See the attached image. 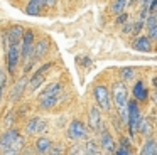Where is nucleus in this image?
<instances>
[{
	"mask_svg": "<svg viewBox=\"0 0 157 155\" xmlns=\"http://www.w3.org/2000/svg\"><path fill=\"white\" fill-rule=\"evenodd\" d=\"M48 7H56V0H46Z\"/></svg>",
	"mask_w": 157,
	"mask_h": 155,
	"instance_id": "37",
	"label": "nucleus"
},
{
	"mask_svg": "<svg viewBox=\"0 0 157 155\" xmlns=\"http://www.w3.org/2000/svg\"><path fill=\"white\" fill-rule=\"evenodd\" d=\"M133 49L139 51V52H149L150 49H152V46H150V39L147 36H140L137 37L135 40H133Z\"/></svg>",
	"mask_w": 157,
	"mask_h": 155,
	"instance_id": "15",
	"label": "nucleus"
},
{
	"mask_svg": "<svg viewBox=\"0 0 157 155\" xmlns=\"http://www.w3.org/2000/svg\"><path fill=\"white\" fill-rule=\"evenodd\" d=\"M34 39H36L34 30L32 29L24 30L22 40H21V61L22 62H27L31 59V52H32V47H34Z\"/></svg>",
	"mask_w": 157,
	"mask_h": 155,
	"instance_id": "4",
	"label": "nucleus"
},
{
	"mask_svg": "<svg viewBox=\"0 0 157 155\" xmlns=\"http://www.w3.org/2000/svg\"><path fill=\"white\" fill-rule=\"evenodd\" d=\"M115 155H133L132 143H130L128 138H125V137L120 138V145L115 147Z\"/></svg>",
	"mask_w": 157,
	"mask_h": 155,
	"instance_id": "18",
	"label": "nucleus"
},
{
	"mask_svg": "<svg viewBox=\"0 0 157 155\" xmlns=\"http://www.w3.org/2000/svg\"><path fill=\"white\" fill-rule=\"evenodd\" d=\"M112 96H113V104L117 106L118 116L122 118L123 123H127L128 111H127V103H128V93H127L125 83H115L112 88Z\"/></svg>",
	"mask_w": 157,
	"mask_h": 155,
	"instance_id": "1",
	"label": "nucleus"
},
{
	"mask_svg": "<svg viewBox=\"0 0 157 155\" xmlns=\"http://www.w3.org/2000/svg\"><path fill=\"white\" fill-rule=\"evenodd\" d=\"M149 2H150V0H140V3H142V5H147Z\"/></svg>",
	"mask_w": 157,
	"mask_h": 155,
	"instance_id": "38",
	"label": "nucleus"
},
{
	"mask_svg": "<svg viewBox=\"0 0 157 155\" xmlns=\"http://www.w3.org/2000/svg\"><path fill=\"white\" fill-rule=\"evenodd\" d=\"M24 147H25V138L22 137L21 133H19L17 137H15L14 140H12V143H10V147H9V148H10L12 152H15V153L21 155V152L24 150Z\"/></svg>",
	"mask_w": 157,
	"mask_h": 155,
	"instance_id": "22",
	"label": "nucleus"
},
{
	"mask_svg": "<svg viewBox=\"0 0 157 155\" xmlns=\"http://www.w3.org/2000/svg\"><path fill=\"white\" fill-rule=\"evenodd\" d=\"M66 135H68V138L73 140V142L85 140V138L88 137V128H86V125L83 123L81 120H73L71 123L68 125Z\"/></svg>",
	"mask_w": 157,
	"mask_h": 155,
	"instance_id": "5",
	"label": "nucleus"
},
{
	"mask_svg": "<svg viewBox=\"0 0 157 155\" xmlns=\"http://www.w3.org/2000/svg\"><path fill=\"white\" fill-rule=\"evenodd\" d=\"M115 140H113L112 133H110L106 128H101L100 130V148L106 153H113L115 152Z\"/></svg>",
	"mask_w": 157,
	"mask_h": 155,
	"instance_id": "7",
	"label": "nucleus"
},
{
	"mask_svg": "<svg viewBox=\"0 0 157 155\" xmlns=\"http://www.w3.org/2000/svg\"><path fill=\"white\" fill-rule=\"evenodd\" d=\"M88 127L93 131H100L101 130V113H100L98 106H91L88 113Z\"/></svg>",
	"mask_w": 157,
	"mask_h": 155,
	"instance_id": "8",
	"label": "nucleus"
},
{
	"mask_svg": "<svg viewBox=\"0 0 157 155\" xmlns=\"http://www.w3.org/2000/svg\"><path fill=\"white\" fill-rule=\"evenodd\" d=\"M145 27H147V37L150 40H157V10L147 17Z\"/></svg>",
	"mask_w": 157,
	"mask_h": 155,
	"instance_id": "13",
	"label": "nucleus"
},
{
	"mask_svg": "<svg viewBox=\"0 0 157 155\" xmlns=\"http://www.w3.org/2000/svg\"><path fill=\"white\" fill-rule=\"evenodd\" d=\"M5 84H7V78H5V74L0 71V101H2V94H4Z\"/></svg>",
	"mask_w": 157,
	"mask_h": 155,
	"instance_id": "31",
	"label": "nucleus"
},
{
	"mask_svg": "<svg viewBox=\"0 0 157 155\" xmlns=\"http://www.w3.org/2000/svg\"><path fill=\"white\" fill-rule=\"evenodd\" d=\"M46 7H48L46 0H29L25 5V13L27 15H41Z\"/></svg>",
	"mask_w": 157,
	"mask_h": 155,
	"instance_id": "12",
	"label": "nucleus"
},
{
	"mask_svg": "<svg viewBox=\"0 0 157 155\" xmlns=\"http://www.w3.org/2000/svg\"><path fill=\"white\" fill-rule=\"evenodd\" d=\"M63 89H64V86H63L61 83H51L48 84V86L44 88V89L39 93L37 100H41V98H51V96H59V94L63 93Z\"/></svg>",
	"mask_w": 157,
	"mask_h": 155,
	"instance_id": "11",
	"label": "nucleus"
},
{
	"mask_svg": "<svg viewBox=\"0 0 157 155\" xmlns=\"http://www.w3.org/2000/svg\"><path fill=\"white\" fill-rule=\"evenodd\" d=\"M127 111H128V118H127L128 133H130V137H135L137 130H139V121H140V118H142L137 101H128V103H127Z\"/></svg>",
	"mask_w": 157,
	"mask_h": 155,
	"instance_id": "2",
	"label": "nucleus"
},
{
	"mask_svg": "<svg viewBox=\"0 0 157 155\" xmlns=\"http://www.w3.org/2000/svg\"><path fill=\"white\" fill-rule=\"evenodd\" d=\"M83 155H100V147L95 140H88L83 147Z\"/></svg>",
	"mask_w": 157,
	"mask_h": 155,
	"instance_id": "23",
	"label": "nucleus"
},
{
	"mask_svg": "<svg viewBox=\"0 0 157 155\" xmlns=\"http://www.w3.org/2000/svg\"><path fill=\"white\" fill-rule=\"evenodd\" d=\"M127 20H128V13L122 12V13H118V15H117V20H115V22L120 25V24H125Z\"/></svg>",
	"mask_w": 157,
	"mask_h": 155,
	"instance_id": "33",
	"label": "nucleus"
},
{
	"mask_svg": "<svg viewBox=\"0 0 157 155\" xmlns=\"http://www.w3.org/2000/svg\"><path fill=\"white\" fill-rule=\"evenodd\" d=\"M59 103V96H51V98H41L37 100V104L41 110H52Z\"/></svg>",
	"mask_w": 157,
	"mask_h": 155,
	"instance_id": "21",
	"label": "nucleus"
},
{
	"mask_svg": "<svg viewBox=\"0 0 157 155\" xmlns=\"http://www.w3.org/2000/svg\"><path fill=\"white\" fill-rule=\"evenodd\" d=\"M140 155H155V150H154V140H147L145 143H144Z\"/></svg>",
	"mask_w": 157,
	"mask_h": 155,
	"instance_id": "28",
	"label": "nucleus"
},
{
	"mask_svg": "<svg viewBox=\"0 0 157 155\" xmlns=\"http://www.w3.org/2000/svg\"><path fill=\"white\" fill-rule=\"evenodd\" d=\"M22 34H24V29H22L21 25H12L10 29L7 30L9 44H21V40H22Z\"/></svg>",
	"mask_w": 157,
	"mask_h": 155,
	"instance_id": "17",
	"label": "nucleus"
},
{
	"mask_svg": "<svg viewBox=\"0 0 157 155\" xmlns=\"http://www.w3.org/2000/svg\"><path fill=\"white\" fill-rule=\"evenodd\" d=\"M48 47H49V42H48V39H39L37 42L34 44V47H32L31 59H34V61H39V59H42V57L46 56V52H48Z\"/></svg>",
	"mask_w": 157,
	"mask_h": 155,
	"instance_id": "9",
	"label": "nucleus"
},
{
	"mask_svg": "<svg viewBox=\"0 0 157 155\" xmlns=\"http://www.w3.org/2000/svg\"><path fill=\"white\" fill-rule=\"evenodd\" d=\"M63 153H64V147L61 143H51L46 155H63Z\"/></svg>",
	"mask_w": 157,
	"mask_h": 155,
	"instance_id": "27",
	"label": "nucleus"
},
{
	"mask_svg": "<svg viewBox=\"0 0 157 155\" xmlns=\"http://www.w3.org/2000/svg\"><path fill=\"white\" fill-rule=\"evenodd\" d=\"M147 96H149V93H147V88L144 86L142 81H137L135 86H133V98H135L137 101H145Z\"/></svg>",
	"mask_w": 157,
	"mask_h": 155,
	"instance_id": "19",
	"label": "nucleus"
},
{
	"mask_svg": "<svg viewBox=\"0 0 157 155\" xmlns=\"http://www.w3.org/2000/svg\"><path fill=\"white\" fill-rule=\"evenodd\" d=\"M44 81H46V74H41V73H37V71H36V73L32 74V78L27 81V88H25V89L31 91V93H34V91L37 89V88L41 86Z\"/></svg>",
	"mask_w": 157,
	"mask_h": 155,
	"instance_id": "16",
	"label": "nucleus"
},
{
	"mask_svg": "<svg viewBox=\"0 0 157 155\" xmlns=\"http://www.w3.org/2000/svg\"><path fill=\"white\" fill-rule=\"evenodd\" d=\"M46 130H48V121H46V120H41V118H39L37 128H36V133H44Z\"/></svg>",
	"mask_w": 157,
	"mask_h": 155,
	"instance_id": "30",
	"label": "nucleus"
},
{
	"mask_svg": "<svg viewBox=\"0 0 157 155\" xmlns=\"http://www.w3.org/2000/svg\"><path fill=\"white\" fill-rule=\"evenodd\" d=\"M37 121H39V118L36 116V118H31V120L25 123V133L27 135H36V128H37Z\"/></svg>",
	"mask_w": 157,
	"mask_h": 155,
	"instance_id": "25",
	"label": "nucleus"
},
{
	"mask_svg": "<svg viewBox=\"0 0 157 155\" xmlns=\"http://www.w3.org/2000/svg\"><path fill=\"white\" fill-rule=\"evenodd\" d=\"M27 81H29L27 79V74H24V76H22L21 79L14 84V88H12V91H10V101H12V103H15V101L22 96V93H24L25 88H27Z\"/></svg>",
	"mask_w": 157,
	"mask_h": 155,
	"instance_id": "10",
	"label": "nucleus"
},
{
	"mask_svg": "<svg viewBox=\"0 0 157 155\" xmlns=\"http://www.w3.org/2000/svg\"><path fill=\"white\" fill-rule=\"evenodd\" d=\"M5 54H7L9 73L14 74L15 67H17L19 62H21V44H9V49L5 51Z\"/></svg>",
	"mask_w": 157,
	"mask_h": 155,
	"instance_id": "6",
	"label": "nucleus"
},
{
	"mask_svg": "<svg viewBox=\"0 0 157 155\" xmlns=\"http://www.w3.org/2000/svg\"><path fill=\"white\" fill-rule=\"evenodd\" d=\"M154 150H155V155H157V140L154 142Z\"/></svg>",
	"mask_w": 157,
	"mask_h": 155,
	"instance_id": "39",
	"label": "nucleus"
},
{
	"mask_svg": "<svg viewBox=\"0 0 157 155\" xmlns=\"http://www.w3.org/2000/svg\"><path fill=\"white\" fill-rule=\"evenodd\" d=\"M128 5V0H113L112 2V7H110V10H112L113 13H122L125 12V7Z\"/></svg>",
	"mask_w": 157,
	"mask_h": 155,
	"instance_id": "24",
	"label": "nucleus"
},
{
	"mask_svg": "<svg viewBox=\"0 0 157 155\" xmlns=\"http://www.w3.org/2000/svg\"><path fill=\"white\" fill-rule=\"evenodd\" d=\"M133 74H135V69H133V67H122V69H120V76H122L123 81H130L133 78Z\"/></svg>",
	"mask_w": 157,
	"mask_h": 155,
	"instance_id": "29",
	"label": "nucleus"
},
{
	"mask_svg": "<svg viewBox=\"0 0 157 155\" xmlns=\"http://www.w3.org/2000/svg\"><path fill=\"white\" fill-rule=\"evenodd\" d=\"M51 143L52 142L49 140L48 137H39L37 140H36V152L41 153V155H46L49 150V147H51Z\"/></svg>",
	"mask_w": 157,
	"mask_h": 155,
	"instance_id": "20",
	"label": "nucleus"
},
{
	"mask_svg": "<svg viewBox=\"0 0 157 155\" xmlns=\"http://www.w3.org/2000/svg\"><path fill=\"white\" fill-rule=\"evenodd\" d=\"M137 131H140L142 135H149V133H150V121L145 120V118H140V121H139V130H137Z\"/></svg>",
	"mask_w": 157,
	"mask_h": 155,
	"instance_id": "26",
	"label": "nucleus"
},
{
	"mask_svg": "<svg viewBox=\"0 0 157 155\" xmlns=\"http://www.w3.org/2000/svg\"><path fill=\"white\" fill-rule=\"evenodd\" d=\"M0 155H19L15 152H12L10 148H5V150H0Z\"/></svg>",
	"mask_w": 157,
	"mask_h": 155,
	"instance_id": "34",
	"label": "nucleus"
},
{
	"mask_svg": "<svg viewBox=\"0 0 157 155\" xmlns=\"http://www.w3.org/2000/svg\"><path fill=\"white\" fill-rule=\"evenodd\" d=\"M132 27H133V24H127V25L123 27V32H125V34L132 32Z\"/></svg>",
	"mask_w": 157,
	"mask_h": 155,
	"instance_id": "36",
	"label": "nucleus"
},
{
	"mask_svg": "<svg viewBox=\"0 0 157 155\" xmlns=\"http://www.w3.org/2000/svg\"><path fill=\"white\" fill-rule=\"evenodd\" d=\"M142 27H144V20H142V19H140V20H137V22H135V25L132 27V34H133V36H137V34L140 32V29H142Z\"/></svg>",
	"mask_w": 157,
	"mask_h": 155,
	"instance_id": "32",
	"label": "nucleus"
},
{
	"mask_svg": "<svg viewBox=\"0 0 157 155\" xmlns=\"http://www.w3.org/2000/svg\"><path fill=\"white\" fill-rule=\"evenodd\" d=\"M17 135H19L17 128H9L5 133H2V137H0V150H5V148L10 147L12 140H14Z\"/></svg>",
	"mask_w": 157,
	"mask_h": 155,
	"instance_id": "14",
	"label": "nucleus"
},
{
	"mask_svg": "<svg viewBox=\"0 0 157 155\" xmlns=\"http://www.w3.org/2000/svg\"><path fill=\"white\" fill-rule=\"evenodd\" d=\"M147 5H149L147 9H150V10H155V9H157V0H150V2L147 3Z\"/></svg>",
	"mask_w": 157,
	"mask_h": 155,
	"instance_id": "35",
	"label": "nucleus"
},
{
	"mask_svg": "<svg viewBox=\"0 0 157 155\" xmlns=\"http://www.w3.org/2000/svg\"><path fill=\"white\" fill-rule=\"evenodd\" d=\"M93 96H95V101H96V106L103 111H110L112 108V98H110V91L105 84H98L95 86L93 89Z\"/></svg>",
	"mask_w": 157,
	"mask_h": 155,
	"instance_id": "3",
	"label": "nucleus"
}]
</instances>
